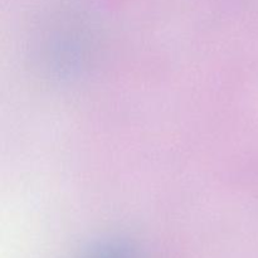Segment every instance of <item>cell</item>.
I'll use <instances>...</instances> for the list:
<instances>
[{"instance_id": "6da1fadb", "label": "cell", "mask_w": 258, "mask_h": 258, "mask_svg": "<svg viewBox=\"0 0 258 258\" xmlns=\"http://www.w3.org/2000/svg\"><path fill=\"white\" fill-rule=\"evenodd\" d=\"M90 258H135L130 251L120 246L103 247L96 251Z\"/></svg>"}]
</instances>
